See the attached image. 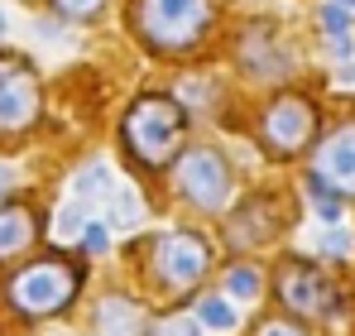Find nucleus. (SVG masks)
Returning <instances> with one entry per match:
<instances>
[{
    "label": "nucleus",
    "instance_id": "obj_1",
    "mask_svg": "<svg viewBox=\"0 0 355 336\" xmlns=\"http://www.w3.org/2000/svg\"><path fill=\"white\" fill-rule=\"evenodd\" d=\"M211 24V0H135V29L149 49H192Z\"/></svg>",
    "mask_w": 355,
    "mask_h": 336
},
{
    "label": "nucleus",
    "instance_id": "obj_2",
    "mask_svg": "<svg viewBox=\"0 0 355 336\" xmlns=\"http://www.w3.org/2000/svg\"><path fill=\"white\" fill-rule=\"evenodd\" d=\"M182 140V106L168 96H139L125 115V144L139 164H168Z\"/></svg>",
    "mask_w": 355,
    "mask_h": 336
},
{
    "label": "nucleus",
    "instance_id": "obj_3",
    "mask_svg": "<svg viewBox=\"0 0 355 336\" xmlns=\"http://www.w3.org/2000/svg\"><path fill=\"white\" fill-rule=\"evenodd\" d=\"M77 293V269L67 260H34L29 269H19L10 279V303L29 317H49L62 312Z\"/></svg>",
    "mask_w": 355,
    "mask_h": 336
},
{
    "label": "nucleus",
    "instance_id": "obj_4",
    "mask_svg": "<svg viewBox=\"0 0 355 336\" xmlns=\"http://www.w3.org/2000/svg\"><path fill=\"white\" fill-rule=\"evenodd\" d=\"M207 264H211V245L197 230H168L154 240V283L164 293H187L207 274Z\"/></svg>",
    "mask_w": 355,
    "mask_h": 336
},
{
    "label": "nucleus",
    "instance_id": "obj_5",
    "mask_svg": "<svg viewBox=\"0 0 355 336\" xmlns=\"http://www.w3.org/2000/svg\"><path fill=\"white\" fill-rule=\"evenodd\" d=\"M39 120V77L24 58L0 53V135H19Z\"/></svg>",
    "mask_w": 355,
    "mask_h": 336
},
{
    "label": "nucleus",
    "instance_id": "obj_6",
    "mask_svg": "<svg viewBox=\"0 0 355 336\" xmlns=\"http://www.w3.org/2000/svg\"><path fill=\"white\" fill-rule=\"evenodd\" d=\"M178 192H182L192 207H207V212L221 207L226 192H231V164H226L211 144L187 149L182 164H178Z\"/></svg>",
    "mask_w": 355,
    "mask_h": 336
},
{
    "label": "nucleus",
    "instance_id": "obj_7",
    "mask_svg": "<svg viewBox=\"0 0 355 336\" xmlns=\"http://www.w3.org/2000/svg\"><path fill=\"white\" fill-rule=\"evenodd\" d=\"M317 130V111L307 96H274L259 115V135L274 154H297Z\"/></svg>",
    "mask_w": 355,
    "mask_h": 336
},
{
    "label": "nucleus",
    "instance_id": "obj_8",
    "mask_svg": "<svg viewBox=\"0 0 355 336\" xmlns=\"http://www.w3.org/2000/svg\"><path fill=\"white\" fill-rule=\"evenodd\" d=\"M279 298L293 308L297 317H327V312H336V283L327 279V274H317L307 260H288L284 269H279Z\"/></svg>",
    "mask_w": 355,
    "mask_h": 336
},
{
    "label": "nucleus",
    "instance_id": "obj_9",
    "mask_svg": "<svg viewBox=\"0 0 355 336\" xmlns=\"http://www.w3.org/2000/svg\"><path fill=\"white\" fill-rule=\"evenodd\" d=\"M327 192L336 197H355V120L341 125L336 135H327L312 154V168H307Z\"/></svg>",
    "mask_w": 355,
    "mask_h": 336
},
{
    "label": "nucleus",
    "instance_id": "obj_10",
    "mask_svg": "<svg viewBox=\"0 0 355 336\" xmlns=\"http://www.w3.org/2000/svg\"><path fill=\"white\" fill-rule=\"evenodd\" d=\"M39 235V221L29 207H0V255H19L29 250Z\"/></svg>",
    "mask_w": 355,
    "mask_h": 336
},
{
    "label": "nucleus",
    "instance_id": "obj_11",
    "mask_svg": "<svg viewBox=\"0 0 355 336\" xmlns=\"http://www.w3.org/2000/svg\"><path fill=\"white\" fill-rule=\"evenodd\" d=\"M96 322L106 327V336H130L135 303H125V298H106V303H101V312H96Z\"/></svg>",
    "mask_w": 355,
    "mask_h": 336
},
{
    "label": "nucleus",
    "instance_id": "obj_12",
    "mask_svg": "<svg viewBox=\"0 0 355 336\" xmlns=\"http://www.w3.org/2000/svg\"><path fill=\"white\" fill-rule=\"evenodd\" d=\"M197 322H202V327L226 332V327H236V308H231V303H221V298H202V303H197Z\"/></svg>",
    "mask_w": 355,
    "mask_h": 336
},
{
    "label": "nucleus",
    "instance_id": "obj_13",
    "mask_svg": "<svg viewBox=\"0 0 355 336\" xmlns=\"http://www.w3.org/2000/svg\"><path fill=\"white\" fill-rule=\"evenodd\" d=\"M226 293L240 298V303L254 298V293H259V269H254V264H231V274H226Z\"/></svg>",
    "mask_w": 355,
    "mask_h": 336
},
{
    "label": "nucleus",
    "instance_id": "obj_14",
    "mask_svg": "<svg viewBox=\"0 0 355 336\" xmlns=\"http://www.w3.org/2000/svg\"><path fill=\"white\" fill-rule=\"evenodd\" d=\"M77 192L82 197H96V192H111V178H106V168L92 164L87 173H77Z\"/></svg>",
    "mask_w": 355,
    "mask_h": 336
},
{
    "label": "nucleus",
    "instance_id": "obj_15",
    "mask_svg": "<svg viewBox=\"0 0 355 336\" xmlns=\"http://www.w3.org/2000/svg\"><path fill=\"white\" fill-rule=\"evenodd\" d=\"M53 5H58L67 19H92V15H101L106 0H53Z\"/></svg>",
    "mask_w": 355,
    "mask_h": 336
},
{
    "label": "nucleus",
    "instance_id": "obj_16",
    "mask_svg": "<svg viewBox=\"0 0 355 336\" xmlns=\"http://www.w3.org/2000/svg\"><path fill=\"white\" fill-rule=\"evenodd\" d=\"M149 336H197V317H173V322L154 327Z\"/></svg>",
    "mask_w": 355,
    "mask_h": 336
},
{
    "label": "nucleus",
    "instance_id": "obj_17",
    "mask_svg": "<svg viewBox=\"0 0 355 336\" xmlns=\"http://www.w3.org/2000/svg\"><path fill=\"white\" fill-rule=\"evenodd\" d=\"M135 217H139V207H135V197H130V192H120V197H116V212H111V221H116V226H130Z\"/></svg>",
    "mask_w": 355,
    "mask_h": 336
},
{
    "label": "nucleus",
    "instance_id": "obj_18",
    "mask_svg": "<svg viewBox=\"0 0 355 336\" xmlns=\"http://www.w3.org/2000/svg\"><path fill=\"white\" fill-rule=\"evenodd\" d=\"M82 245H87L92 255H101V250H106V230H101V226H87V230H82Z\"/></svg>",
    "mask_w": 355,
    "mask_h": 336
},
{
    "label": "nucleus",
    "instance_id": "obj_19",
    "mask_svg": "<svg viewBox=\"0 0 355 336\" xmlns=\"http://www.w3.org/2000/svg\"><path fill=\"white\" fill-rule=\"evenodd\" d=\"M259 336H302V327H288V322H264Z\"/></svg>",
    "mask_w": 355,
    "mask_h": 336
},
{
    "label": "nucleus",
    "instance_id": "obj_20",
    "mask_svg": "<svg viewBox=\"0 0 355 336\" xmlns=\"http://www.w3.org/2000/svg\"><path fill=\"white\" fill-rule=\"evenodd\" d=\"M58 230H87V226H82V212H77V207H67V212L58 217Z\"/></svg>",
    "mask_w": 355,
    "mask_h": 336
},
{
    "label": "nucleus",
    "instance_id": "obj_21",
    "mask_svg": "<svg viewBox=\"0 0 355 336\" xmlns=\"http://www.w3.org/2000/svg\"><path fill=\"white\" fill-rule=\"evenodd\" d=\"M327 250H331V255H346V250H351V235L331 230V235H327Z\"/></svg>",
    "mask_w": 355,
    "mask_h": 336
},
{
    "label": "nucleus",
    "instance_id": "obj_22",
    "mask_svg": "<svg viewBox=\"0 0 355 336\" xmlns=\"http://www.w3.org/2000/svg\"><path fill=\"white\" fill-rule=\"evenodd\" d=\"M5 187H10V168H0V192H5Z\"/></svg>",
    "mask_w": 355,
    "mask_h": 336
},
{
    "label": "nucleus",
    "instance_id": "obj_23",
    "mask_svg": "<svg viewBox=\"0 0 355 336\" xmlns=\"http://www.w3.org/2000/svg\"><path fill=\"white\" fill-rule=\"evenodd\" d=\"M336 5H341V10H346V5H351V10H355V0H336Z\"/></svg>",
    "mask_w": 355,
    "mask_h": 336
},
{
    "label": "nucleus",
    "instance_id": "obj_24",
    "mask_svg": "<svg viewBox=\"0 0 355 336\" xmlns=\"http://www.w3.org/2000/svg\"><path fill=\"white\" fill-rule=\"evenodd\" d=\"M0 34H5V10H0Z\"/></svg>",
    "mask_w": 355,
    "mask_h": 336
}]
</instances>
